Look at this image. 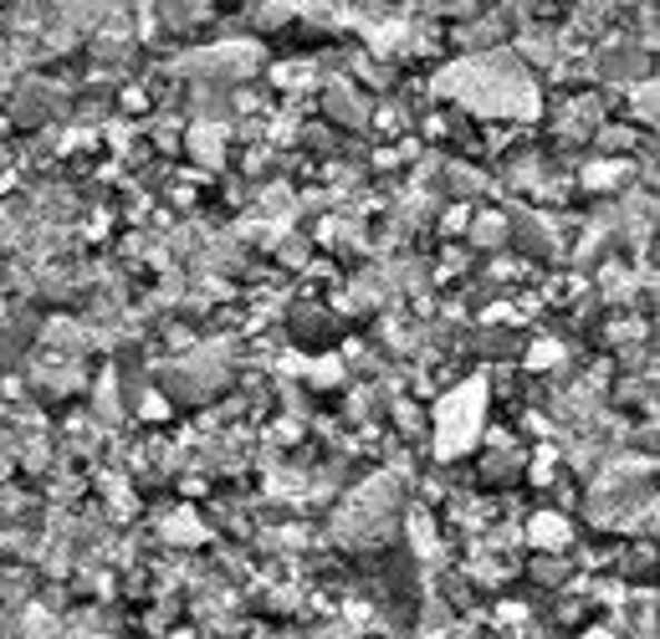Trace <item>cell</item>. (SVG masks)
Instances as JSON below:
<instances>
[{"label":"cell","instance_id":"cell-3","mask_svg":"<svg viewBox=\"0 0 660 639\" xmlns=\"http://www.w3.org/2000/svg\"><path fill=\"white\" fill-rule=\"evenodd\" d=\"M589 639H614V635H604V629H599V635H589Z\"/></svg>","mask_w":660,"mask_h":639},{"label":"cell","instance_id":"cell-2","mask_svg":"<svg viewBox=\"0 0 660 639\" xmlns=\"http://www.w3.org/2000/svg\"><path fill=\"white\" fill-rule=\"evenodd\" d=\"M533 538L543 542V548H559V542H563V522H559V517H538V522H533Z\"/></svg>","mask_w":660,"mask_h":639},{"label":"cell","instance_id":"cell-1","mask_svg":"<svg viewBox=\"0 0 660 639\" xmlns=\"http://www.w3.org/2000/svg\"><path fill=\"white\" fill-rule=\"evenodd\" d=\"M482 384H466L456 394V400L441 404V451L445 455H461L471 445V435H476V425H482Z\"/></svg>","mask_w":660,"mask_h":639}]
</instances>
